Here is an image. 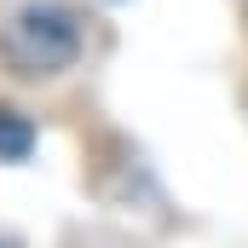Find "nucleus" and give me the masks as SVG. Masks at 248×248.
<instances>
[{"label": "nucleus", "instance_id": "1", "mask_svg": "<svg viewBox=\"0 0 248 248\" xmlns=\"http://www.w3.org/2000/svg\"><path fill=\"white\" fill-rule=\"evenodd\" d=\"M87 17L69 0H17L0 17V63L23 81H52L81 63Z\"/></svg>", "mask_w": 248, "mask_h": 248}, {"label": "nucleus", "instance_id": "2", "mask_svg": "<svg viewBox=\"0 0 248 248\" xmlns=\"http://www.w3.org/2000/svg\"><path fill=\"white\" fill-rule=\"evenodd\" d=\"M29 144H35V127L23 122L17 110H0V156H6V162H23Z\"/></svg>", "mask_w": 248, "mask_h": 248}]
</instances>
